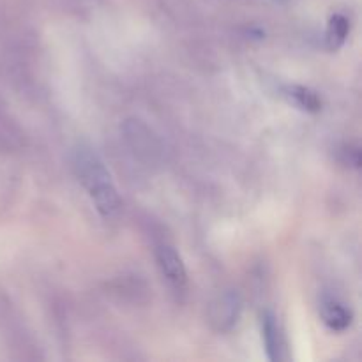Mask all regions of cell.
Here are the masks:
<instances>
[{"mask_svg":"<svg viewBox=\"0 0 362 362\" xmlns=\"http://www.w3.org/2000/svg\"><path fill=\"white\" fill-rule=\"evenodd\" d=\"M73 168L99 214L113 218L122 207V202L101 158L92 148L78 147L73 156Z\"/></svg>","mask_w":362,"mask_h":362,"instance_id":"obj_1","label":"cell"},{"mask_svg":"<svg viewBox=\"0 0 362 362\" xmlns=\"http://www.w3.org/2000/svg\"><path fill=\"white\" fill-rule=\"evenodd\" d=\"M243 311V299L235 290L221 292L209 308V322L218 332H228L235 327Z\"/></svg>","mask_w":362,"mask_h":362,"instance_id":"obj_2","label":"cell"},{"mask_svg":"<svg viewBox=\"0 0 362 362\" xmlns=\"http://www.w3.org/2000/svg\"><path fill=\"white\" fill-rule=\"evenodd\" d=\"M156 262H158V267L166 283L177 292H182L187 285V271L175 247L168 246V244L159 246L156 250Z\"/></svg>","mask_w":362,"mask_h":362,"instance_id":"obj_3","label":"cell"},{"mask_svg":"<svg viewBox=\"0 0 362 362\" xmlns=\"http://www.w3.org/2000/svg\"><path fill=\"white\" fill-rule=\"evenodd\" d=\"M320 317L325 327L332 332H343L352 325L354 313L346 308L341 300L334 297H324L320 303Z\"/></svg>","mask_w":362,"mask_h":362,"instance_id":"obj_4","label":"cell"},{"mask_svg":"<svg viewBox=\"0 0 362 362\" xmlns=\"http://www.w3.org/2000/svg\"><path fill=\"white\" fill-rule=\"evenodd\" d=\"M262 334H264V343L269 359H285V336H283L281 329H279L276 317L272 313H269V311L262 317Z\"/></svg>","mask_w":362,"mask_h":362,"instance_id":"obj_5","label":"cell"},{"mask_svg":"<svg viewBox=\"0 0 362 362\" xmlns=\"http://www.w3.org/2000/svg\"><path fill=\"white\" fill-rule=\"evenodd\" d=\"M283 95L292 105H296L297 108L304 110L308 113H317L322 110L320 95L311 90V88L303 87V85H288V87L283 88Z\"/></svg>","mask_w":362,"mask_h":362,"instance_id":"obj_6","label":"cell"},{"mask_svg":"<svg viewBox=\"0 0 362 362\" xmlns=\"http://www.w3.org/2000/svg\"><path fill=\"white\" fill-rule=\"evenodd\" d=\"M349 34H350L349 18L343 16V14H332L327 25V32H325V41H327L329 48L338 49L339 46H343V42L346 41Z\"/></svg>","mask_w":362,"mask_h":362,"instance_id":"obj_7","label":"cell"}]
</instances>
